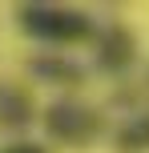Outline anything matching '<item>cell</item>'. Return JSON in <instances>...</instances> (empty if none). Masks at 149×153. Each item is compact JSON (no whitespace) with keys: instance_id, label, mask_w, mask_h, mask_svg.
Here are the masks:
<instances>
[{"instance_id":"obj_4","label":"cell","mask_w":149,"mask_h":153,"mask_svg":"<svg viewBox=\"0 0 149 153\" xmlns=\"http://www.w3.org/2000/svg\"><path fill=\"white\" fill-rule=\"evenodd\" d=\"M32 76H40L44 85H56V89H73V85L85 81V69H81L77 61H69L64 53H36L28 61Z\"/></svg>"},{"instance_id":"obj_7","label":"cell","mask_w":149,"mask_h":153,"mask_svg":"<svg viewBox=\"0 0 149 153\" xmlns=\"http://www.w3.org/2000/svg\"><path fill=\"white\" fill-rule=\"evenodd\" d=\"M0 153H48V149L36 145V141H12V145H4Z\"/></svg>"},{"instance_id":"obj_1","label":"cell","mask_w":149,"mask_h":153,"mask_svg":"<svg viewBox=\"0 0 149 153\" xmlns=\"http://www.w3.org/2000/svg\"><path fill=\"white\" fill-rule=\"evenodd\" d=\"M12 16L24 36L40 40V45H56V48L89 45L97 36L93 16L81 8H64V4H16Z\"/></svg>"},{"instance_id":"obj_5","label":"cell","mask_w":149,"mask_h":153,"mask_svg":"<svg viewBox=\"0 0 149 153\" xmlns=\"http://www.w3.org/2000/svg\"><path fill=\"white\" fill-rule=\"evenodd\" d=\"M32 121H36V105H32L28 89L0 85V125L4 129H28Z\"/></svg>"},{"instance_id":"obj_2","label":"cell","mask_w":149,"mask_h":153,"mask_svg":"<svg viewBox=\"0 0 149 153\" xmlns=\"http://www.w3.org/2000/svg\"><path fill=\"white\" fill-rule=\"evenodd\" d=\"M48 137L61 141V145H93L101 137V113L81 101H53V105L40 113Z\"/></svg>"},{"instance_id":"obj_6","label":"cell","mask_w":149,"mask_h":153,"mask_svg":"<svg viewBox=\"0 0 149 153\" xmlns=\"http://www.w3.org/2000/svg\"><path fill=\"white\" fill-rule=\"evenodd\" d=\"M113 145H117V153H149V109L145 113H133L121 125Z\"/></svg>"},{"instance_id":"obj_3","label":"cell","mask_w":149,"mask_h":153,"mask_svg":"<svg viewBox=\"0 0 149 153\" xmlns=\"http://www.w3.org/2000/svg\"><path fill=\"white\" fill-rule=\"evenodd\" d=\"M137 65V36L125 28V24H109L97 40V69L121 76L125 69Z\"/></svg>"}]
</instances>
